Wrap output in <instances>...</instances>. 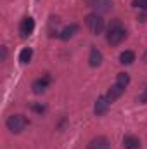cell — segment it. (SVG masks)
Listing matches in <instances>:
<instances>
[{"mask_svg":"<svg viewBox=\"0 0 147 149\" xmlns=\"http://www.w3.org/2000/svg\"><path fill=\"white\" fill-rule=\"evenodd\" d=\"M31 57H33V50H31L30 47H26V49H23V50H21V54H19V61H21L23 64H26V63H30V61H31Z\"/></svg>","mask_w":147,"mask_h":149,"instance_id":"5bb4252c","label":"cell"},{"mask_svg":"<svg viewBox=\"0 0 147 149\" xmlns=\"http://www.w3.org/2000/svg\"><path fill=\"white\" fill-rule=\"evenodd\" d=\"M28 118L26 116H23V114H10L9 118H7V121H5V125H7V128L12 132V134H21L26 127H28Z\"/></svg>","mask_w":147,"mask_h":149,"instance_id":"7a4b0ae2","label":"cell"},{"mask_svg":"<svg viewBox=\"0 0 147 149\" xmlns=\"http://www.w3.org/2000/svg\"><path fill=\"white\" fill-rule=\"evenodd\" d=\"M87 149H111V142H109L107 137H102V135H101V137L92 139Z\"/></svg>","mask_w":147,"mask_h":149,"instance_id":"ba28073f","label":"cell"},{"mask_svg":"<svg viewBox=\"0 0 147 149\" xmlns=\"http://www.w3.org/2000/svg\"><path fill=\"white\" fill-rule=\"evenodd\" d=\"M125 38H126V30L123 28L121 21L119 19H112L109 23V28H107V35H106L107 43L109 45H119Z\"/></svg>","mask_w":147,"mask_h":149,"instance_id":"6da1fadb","label":"cell"},{"mask_svg":"<svg viewBox=\"0 0 147 149\" xmlns=\"http://www.w3.org/2000/svg\"><path fill=\"white\" fill-rule=\"evenodd\" d=\"M116 83L121 85L123 88H126V85L130 83V74L128 73H118V76H116Z\"/></svg>","mask_w":147,"mask_h":149,"instance_id":"9a60e30c","label":"cell"},{"mask_svg":"<svg viewBox=\"0 0 147 149\" xmlns=\"http://www.w3.org/2000/svg\"><path fill=\"white\" fill-rule=\"evenodd\" d=\"M49 83H50V76H49V74H43L42 78H38V80L33 81L31 88H33L35 94H42V92H45V88L49 87Z\"/></svg>","mask_w":147,"mask_h":149,"instance_id":"52a82bcc","label":"cell"},{"mask_svg":"<svg viewBox=\"0 0 147 149\" xmlns=\"http://www.w3.org/2000/svg\"><path fill=\"white\" fill-rule=\"evenodd\" d=\"M133 7L140 10H147V0H133Z\"/></svg>","mask_w":147,"mask_h":149,"instance_id":"2e32d148","label":"cell"},{"mask_svg":"<svg viewBox=\"0 0 147 149\" xmlns=\"http://www.w3.org/2000/svg\"><path fill=\"white\" fill-rule=\"evenodd\" d=\"M90 7L95 10V14H106L112 9L111 0H90Z\"/></svg>","mask_w":147,"mask_h":149,"instance_id":"277c9868","label":"cell"},{"mask_svg":"<svg viewBox=\"0 0 147 149\" xmlns=\"http://www.w3.org/2000/svg\"><path fill=\"white\" fill-rule=\"evenodd\" d=\"M78 30H80V26L78 24H69V26H66V28H62L61 31H59V38L61 40H64V42H68L69 38H73L76 33H78Z\"/></svg>","mask_w":147,"mask_h":149,"instance_id":"30bf717a","label":"cell"},{"mask_svg":"<svg viewBox=\"0 0 147 149\" xmlns=\"http://www.w3.org/2000/svg\"><path fill=\"white\" fill-rule=\"evenodd\" d=\"M109 99L106 97V95H101L97 101H95V106H94V113H95V116H104L107 109H109Z\"/></svg>","mask_w":147,"mask_h":149,"instance_id":"8992f818","label":"cell"},{"mask_svg":"<svg viewBox=\"0 0 147 149\" xmlns=\"http://www.w3.org/2000/svg\"><path fill=\"white\" fill-rule=\"evenodd\" d=\"M123 148L125 149H140V141L135 135H126L123 139Z\"/></svg>","mask_w":147,"mask_h":149,"instance_id":"7c38bea8","label":"cell"},{"mask_svg":"<svg viewBox=\"0 0 147 149\" xmlns=\"http://www.w3.org/2000/svg\"><path fill=\"white\" fill-rule=\"evenodd\" d=\"M135 61V52L133 50H123L119 54V63L121 64H132Z\"/></svg>","mask_w":147,"mask_h":149,"instance_id":"4fadbf2b","label":"cell"},{"mask_svg":"<svg viewBox=\"0 0 147 149\" xmlns=\"http://www.w3.org/2000/svg\"><path fill=\"white\" fill-rule=\"evenodd\" d=\"M31 109L37 111V113H43L45 111V106L43 104H31Z\"/></svg>","mask_w":147,"mask_h":149,"instance_id":"e0dca14e","label":"cell"},{"mask_svg":"<svg viewBox=\"0 0 147 149\" xmlns=\"http://www.w3.org/2000/svg\"><path fill=\"white\" fill-rule=\"evenodd\" d=\"M85 24L90 30V33H94V35H99L104 31V19L101 17V14H95V12L88 14L85 17Z\"/></svg>","mask_w":147,"mask_h":149,"instance_id":"3957f363","label":"cell"},{"mask_svg":"<svg viewBox=\"0 0 147 149\" xmlns=\"http://www.w3.org/2000/svg\"><path fill=\"white\" fill-rule=\"evenodd\" d=\"M33 30H35V21H33V17H24L23 21H21V24H19V33H21V37L23 38H28L31 33H33Z\"/></svg>","mask_w":147,"mask_h":149,"instance_id":"5b68a950","label":"cell"},{"mask_svg":"<svg viewBox=\"0 0 147 149\" xmlns=\"http://www.w3.org/2000/svg\"><path fill=\"white\" fill-rule=\"evenodd\" d=\"M125 92V88L121 87V85H118V83H114V85H111L109 90H107V99H109V102H114L116 99H119L121 97V94Z\"/></svg>","mask_w":147,"mask_h":149,"instance_id":"8fae6325","label":"cell"},{"mask_svg":"<svg viewBox=\"0 0 147 149\" xmlns=\"http://www.w3.org/2000/svg\"><path fill=\"white\" fill-rule=\"evenodd\" d=\"M139 101H140L142 104H146V102H147V88L144 90V92H142V95L139 97Z\"/></svg>","mask_w":147,"mask_h":149,"instance_id":"d6986e66","label":"cell"},{"mask_svg":"<svg viewBox=\"0 0 147 149\" xmlns=\"http://www.w3.org/2000/svg\"><path fill=\"white\" fill-rule=\"evenodd\" d=\"M88 64L92 68H97L102 64V52L97 49V47H92L90 49V56H88Z\"/></svg>","mask_w":147,"mask_h":149,"instance_id":"9c48e42d","label":"cell"},{"mask_svg":"<svg viewBox=\"0 0 147 149\" xmlns=\"http://www.w3.org/2000/svg\"><path fill=\"white\" fill-rule=\"evenodd\" d=\"M0 50H2V57H0V61H5L7 59V47H0Z\"/></svg>","mask_w":147,"mask_h":149,"instance_id":"ac0fdd59","label":"cell"}]
</instances>
